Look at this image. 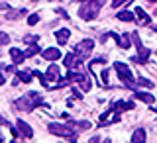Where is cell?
I'll return each mask as SVG.
<instances>
[{
    "instance_id": "f546056e",
    "label": "cell",
    "mask_w": 157,
    "mask_h": 143,
    "mask_svg": "<svg viewBox=\"0 0 157 143\" xmlns=\"http://www.w3.org/2000/svg\"><path fill=\"white\" fill-rule=\"evenodd\" d=\"M132 39H134V45H136V47H141V39H140V36H137V33H134V36H132Z\"/></svg>"
},
{
    "instance_id": "8fae6325",
    "label": "cell",
    "mask_w": 157,
    "mask_h": 143,
    "mask_svg": "<svg viewBox=\"0 0 157 143\" xmlns=\"http://www.w3.org/2000/svg\"><path fill=\"white\" fill-rule=\"evenodd\" d=\"M55 37H57L59 45H65V43L69 41V37H71V32H69V29H57V32H55Z\"/></svg>"
},
{
    "instance_id": "74e56055",
    "label": "cell",
    "mask_w": 157,
    "mask_h": 143,
    "mask_svg": "<svg viewBox=\"0 0 157 143\" xmlns=\"http://www.w3.org/2000/svg\"><path fill=\"white\" fill-rule=\"evenodd\" d=\"M153 29H155V32H157V26H155V28H153Z\"/></svg>"
},
{
    "instance_id": "ab89813d",
    "label": "cell",
    "mask_w": 157,
    "mask_h": 143,
    "mask_svg": "<svg viewBox=\"0 0 157 143\" xmlns=\"http://www.w3.org/2000/svg\"><path fill=\"white\" fill-rule=\"evenodd\" d=\"M32 2H37V0H32Z\"/></svg>"
},
{
    "instance_id": "7c38bea8",
    "label": "cell",
    "mask_w": 157,
    "mask_h": 143,
    "mask_svg": "<svg viewBox=\"0 0 157 143\" xmlns=\"http://www.w3.org/2000/svg\"><path fill=\"white\" fill-rule=\"evenodd\" d=\"M10 55H12V59H14V65H20V63H24V59H26V55H24L20 49H16V47L10 49Z\"/></svg>"
},
{
    "instance_id": "f35d334b",
    "label": "cell",
    "mask_w": 157,
    "mask_h": 143,
    "mask_svg": "<svg viewBox=\"0 0 157 143\" xmlns=\"http://www.w3.org/2000/svg\"><path fill=\"white\" fill-rule=\"evenodd\" d=\"M0 141H2V135H0Z\"/></svg>"
},
{
    "instance_id": "6da1fadb",
    "label": "cell",
    "mask_w": 157,
    "mask_h": 143,
    "mask_svg": "<svg viewBox=\"0 0 157 143\" xmlns=\"http://www.w3.org/2000/svg\"><path fill=\"white\" fill-rule=\"evenodd\" d=\"M100 6H102V0H88V2H82V6L78 8V16L82 20H86V22H90V20L96 18Z\"/></svg>"
},
{
    "instance_id": "4dcf8cb0",
    "label": "cell",
    "mask_w": 157,
    "mask_h": 143,
    "mask_svg": "<svg viewBox=\"0 0 157 143\" xmlns=\"http://www.w3.org/2000/svg\"><path fill=\"white\" fill-rule=\"evenodd\" d=\"M102 82H104V85H106V82H108V71H102Z\"/></svg>"
},
{
    "instance_id": "d4e9b609",
    "label": "cell",
    "mask_w": 157,
    "mask_h": 143,
    "mask_svg": "<svg viewBox=\"0 0 157 143\" xmlns=\"http://www.w3.org/2000/svg\"><path fill=\"white\" fill-rule=\"evenodd\" d=\"M132 0H112V6L114 8H120V6H124V4H130Z\"/></svg>"
},
{
    "instance_id": "ffe728a7",
    "label": "cell",
    "mask_w": 157,
    "mask_h": 143,
    "mask_svg": "<svg viewBox=\"0 0 157 143\" xmlns=\"http://www.w3.org/2000/svg\"><path fill=\"white\" fill-rule=\"evenodd\" d=\"M16 77H18V78H20L22 82H29V81H32V77H29V73H26V71H20Z\"/></svg>"
},
{
    "instance_id": "484cf974",
    "label": "cell",
    "mask_w": 157,
    "mask_h": 143,
    "mask_svg": "<svg viewBox=\"0 0 157 143\" xmlns=\"http://www.w3.org/2000/svg\"><path fill=\"white\" fill-rule=\"evenodd\" d=\"M39 22V16L37 14H32V16H28V24L29 26H33V24H37Z\"/></svg>"
},
{
    "instance_id": "e575fe53",
    "label": "cell",
    "mask_w": 157,
    "mask_h": 143,
    "mask_svg": "<svg viewBox=\"0 0 157 143\" xmlns=\"http://www.w3.org/2000/svg\"><path fill=\"white\" fill-rule=\"evenodd\" d=\"M151 110H153V112H157V106H153V108H151Z\"/></svg>"
},
{
    "instance_id": "7a4b0ae2",
    "label": "cell",
    "mask_w": 157,
    "mask_h": 143,
    "mask_svg": "<svg viewBox=\"0 0 157 143\" xmlns=\"http://www.w3.org/2000/svg\"><path fill=\"white\" fill-rule=\"evenodd\" d=\"M47 130H49V134H53V135H57V137H67V139L75 135L73 127H69V126H61V124H49V126H47Z\"/></svg>"
},
{
    "instance_id": "52a82bcc",
    "label": "cell",
    "mask_w": 157,
    "mask_h": 143,
    "mask_svg": "<svg viewBox=\"0 0 157 143\" xmlns=\"http://www.w3.org/2000/svg\"><path fill=\"white\" fill-rule=\"evenodd\" d=\"M16 124H18V130H20V134H22L24 137H28V139H32V137H33V130H32V127H29V126H28L24 120H18Z\"/></svg>"
},
{
    "instance_id": "836d02e7",
    "label": "cell",
    "mask_w": 157,
    "mask_h": 143,
    "mask_svg": "<svg viewBox=\"0 0 157 143\" xmlns=\"http://www.w3.org/2000/svg\"><path fill=\"white\" fill-rule=\"evenodd\" d=\"M0 85H4V77H2V73H0Z\"/></svg>"
},
{
    "instance_id": "f1b7e54d",
    "label": "cell",
    "mask_w": 157,
    "mask_h": 143,
    "mask_svg": "<svg viewBox=\"0 0 157 143\" xmlns=\"http://www.w3.org/2000/svg\"><path fill=\"white\" fill-rule=\"evenodd\" d=\"M22 12H24V10H22ZM22 12H20V14H22ZM20 14H18V12H12V10H10V12L6 14V18H8V20H14V18H20Z\"/></svg>"
},
{
    "instance_id": "3957f363",
    "label": "cell",
    "mask_w": 157,
    "mask_h": 143,
    "mask_svg": "<svg viewBox=\"0 0 157 143\" xmlns=\"http://www.w3.org/2000/svg\"><path fill=\"white\" fill-rule=\"evenodd\" d=\"M114 69L118 71V75H120V78L126 82L128 86H134V75H132V71L128 69L124 63H114Z\"/></svg>"
},
{
    "instance_id": "5bb4252c",
    "label": "cell",
    "mask_w": 157,
    "mask_h": 143,
    "mask_svg": "<svg viewBox=\"0 0 157 143\" xmlns=\"http://www.w3.org/2000/svg\"><path fill=\"white\" fill-rule=\"evenodd\" d=\"M120 22H134V12H128V10H122V12H118V16H116Z\"/></svg>"
},
{
    "instance_id": "30bf717a",
    "label": "cell",
    "mask_w": 157,
    "mask_h": 143,
    "mask_svg": "<svg viewBox=\"0 0 157 143\" xmlns=\"http://www.w3.org/2000/svg\"><path fill=\"white\" fill-rule=\"evenodd\" d=\"M65 67L67 69H75V67H78L81 65V61H78V57L75 55V53H69V55H65Z\"/></svg>"
},
{
    "instance_id": "e0dca14e",
    "label": "cell",
    "mask_w": 157,
    "mask_h": 143,
    "mask_svg": "<svg viewBox=\"0 0 157 143\" xmlns=\"http://www.w3.org/2000/svg\"><path fill=\"white\" fill-rule=\"evenodd\" d=\"M28 98H29V100H32V104H33V108H36V106H41L43 104V100H41V96H39L37 94V92H29V94H28Z\"/></svg>"
},
{
    "instance_id": "5b68a950",
    "label": "cell",
    "mask_w": 157,
    "mask_h": 143,
    "mask_svg": "<svg viewBox=\"0 0 157 143\" xmlns=\"http://www.w3.org/2000/svg\"><path fill=\"white\" fill-rule=\"evenodd\" d=\"M149 55H151V51L147 47H137V57H134L132 61H136V63H147V59H149Z\"/></svg>"
},
{
    "instance_id": "d590c367",
    "label": "cell",
    "mask_w": 157,
    "mask_h": 143,
    "mask_svg": "<svg viewBox=\"0 0 157 143\" xmlns=\"http://www.w3.org/2000/svg\"><path fill=\"white\" fill-rule=\"evenodd\" d=\"M147 2H155V0H147Z\"/></svg>"
},
{
    "instance_id": "277c9868",
    "label": "cell",
    "mask_w": 157,
    "mask_h": 143,
    "mask_svg": "<svg viewBox=\"0 0 157 143\" xmlns=\"http://www.w3.org/2000/svg\"><path fill=\"white\" fill-rule=\"evenodd\" d=\"M92 47H94V41H92V39H85V41L77 43V47H75L77 57H78V59H85L88 53L92 51Z\"/></svg>"
},
{
    "instance_id": "7402d4cb",
    "label": "cell",
    "mask_w": 157,
    "mask_h": 143,
    "mask_svg": "<svg viewBox=\"0 0 157 143\" xmlns=\"http://www.w3.org/2000/svg\"><path fill=\"white\" fill-rule=\"evenodd\" d=\"M88 127H90V122H81V124H77V122H75L73 130H88Z\"/></svg>"
},
{
    "instance_id": "1f68e13d",
    "label": "cell",
    "mask_w": 157,
    "mask_h": 143,
    "mask_svg": "<svg viewBox=\"0 0 157 143\" xmlns=\"http://www.w3.org/2000/svg\"><path fill=\"white\" fill-rule=\"evenodd\" d=\"M12 135L16 137V139H18V137H20V130H18V127H12Z\"/></svg>"
},
{
    "instance_id": "ac0fdd59",
    "label": "cell",
    "mask_w": 157,
    "mask_h": 143,
    "mask_svg": "<svg viewBox=\"0 0 157 143\" xmlns=\"http://www.w3.org/2000/svg\"><path fill=\"white\" fill-rule=\"evenodd\" d=\"M39 51H41V49H39V45H29L28 51L24 53V55H26V57H33V55H37Z\"/></svg>"
},
{
    "instance_id": "8992f818",
    "label": "cell",
    "mask_w": 157,
    "mask_h": 143,
    "mask_svg": "<svg viewBox=\"0 0 157 143\" xmlns=\"http://www.w3.org/2000/svg\"><path fill=\"white\" fill-rule=\"evenodd\" d=\"M16 108L22 110V112H32L33 104H32V100H29L28 96H24V98H20V100H16Z\"/></svg>"
},
{
    "instance_id": "d6a6232c",
    "label": "cell",
    "mask_w": 157,
    "mask_h": 143,
    "mask_svg": "<svg viewBox=\"0 0 157 143\" xmlns=\"http://www.w3.org/2000/svg\"><path fill=\"white\" fill-rule=\"evenodd\" d=\"M126 110H134V102H126Z\"/></svg>"
},
{
    "instance_id": "cb8c5ba5",
    "label": "cell",
    "mask_w": 157,
    "mask_h": 143,
    "mask_svg": "<svg viewBox=\"0 0 157 143\" xmlns=\"http://www.w3.org/2000/svg\"><path fill=\"white\" fill-rule=\"evenodd\" d=\"M8 43H10V37H8V33L0 32V45H8Z\"/></svg>"
},
{
    "instance_id": "8d00e7d4",
    "label": "cell",
    "mask_w": 157,
    "mask_h": 143,
    "mask_svg": "<svg viewBox=\"0 0 157 143\" xmlns=\"http://www.w3.org/2000/svg\"><path fill=\"white\" fill-rule=\"evenodd\" d=\"M81 2H88V0H81Z\"/></svg>"
},
{
    "instance_id": "ba28073f",
    "label": "cell",
    "mask_w": 157,
    "mask_h": 143,
    "mask_svg": "<svg viewBox=\"0 0 157 143\" xmlns=\"http://www.w3.org/2000/svg\"><path fill=\"white\" fill-rule=\"evenodd\" d=\"M43 55V59H45V61H57L59 57H61V51H59V49H55V47H49V49H45V51L41 53Z\"/></svg>"
},
{
    "instance_id": "2e32d148",
    "label": "cell",
    "mask_w": 157,
    "mask_h": 143,
    "mask_svg": "<svg viewBox=\"0 0 157 143\" xmlns=\"http://www.w3.org/2000/svg\"><path fill=\"white\" fill-rule=\"evenodd\" d=\"M130 141H132V143H144V141H145V131H144V130H136Z\"/></svg>"
},
{
    "instance_id": "9c48e42d",
    "label": "cell",
    "mask_w": 157,
    "mask_h": 143,
    "mask_svg": "<svg viewBox=\"0 0 157 143\" xmlns=\"http://www.w3.org/2000/svg\"><path fill=\"white\" fill-rule=\"evenodd\" d=\"M136 18H137V22L141 24V26H149L151 24V18H149V14H145V10H141V8H137L136 10Z\"/></svg>"
},
{
    "instance_id": "4316f807",
    "label": "cell",
    "mask_w": 157,
    "mask_h": 143,
    "mask_svg": "<svg viewBox=\"0 0 157 143\" xmlns=\"http://www.w3.org/2000/svg\"><path fill=\"white\" fill-rule=\"evenodd\" d=\"M81 88H82V90H88V88H90V78H88V77H85V81L81 82Z\"/></svg>"
},
{
    "instance_id": "44dd1931",
    "label": "cell",
    "mask_w": 157,
    "mask_h": 143,
    "mask_svg": "<svg viewBox=\"0 0 157 143\" xmlns=\"http://www.w3.org/2000/svg\"><path fill=\"white\" fill-rule=\"evenodd\" d=\"M137 85H140V86H145V88H153V82H151V81H147V78H137Z\"/></svg>"
},
{
    "instance_id": "83f0119b",
    "label": "cell",
    "mask_w": 157,
    "mask_h": 143,
    "mask_svg": "<svg viewBox=\"0 0 157 143\" xmlns=\"http://www.w3.org/2000/svg\"><path fill=\"white\" fill-rule=\"evenodd\" d=\"M114 110H118V112H122V110H126V102L124 100H120V102H116V108Z\"/></svg>"
},
{
    "instance_id": "9a60e30c",
    "label": "cell",
    "mask_w": 157,
    "mask_h": 143,
    "mask_svg": "<svg viewBox=\"0 0 157 143\" xmlns=\"http://www.w3.org/2000/svg\"><path fill=\"white\" fill-rule=\"evenodd\" d=\"M134 96L137 100H141V102H147V104H153V100H155L153 94H147V92H136Z\"/></svg>"
},
{
    "instance_id": "4fadbf2b",
    "label": "cell",
    "mask_w": 157,
    "mask_h": 143,
    "mask_svg": "<svg viewBox=\"0 0 157 143\" xmlns=\"http://www.w3.org/2000/svg\"><path fill=\"white\" fill-rule=\"evenodd\" d=\"M47 82L49 81H59V67L57 65H51V67H49L47 69Z\"/></svg>"
},
{
    "instance_id": "603a6c76",
    "label": "cell",
    "mask_w": 157,
    "mask_h": 143,
    "mask_svg": "<svg viewBox=\"0 0 157 143\" xmlns=\"http://www.w3.org/2000/svg\"><path fill=\"white\" fill-rule=\"evenodd\" d=\"M33 77H37V78H39V82H41L43 86H47V78H45V75H41L39 71H33Z\"/></svg>"
},
{
    "instance_id": "d6986e66",
    "label": "cell",
    "mask_w": 157,
    "mask_h": 143,
    "mask_svg": "<svg viewBox=\"0 0 157 143\" xmlns=\"http://www.w3.org/2000/svg\"><path fill=\"white\" fill-rule=\"evenodd\" d=\"M118 45H120L122 49H128V47L132 45V43H130V37H128V36H122V37H120V43H118Z\"/></svg>"
}]
</instances>
